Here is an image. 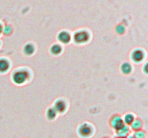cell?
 Here are the masks:
<instances>
[{
    "label": "cell",
    "mask_w": 148,
    "mask_h": 138,
    "mask_svg": "<svg viewBox=\"0 0 148 138\" xmlns=\"http://www.w3.org/2000/svg\"><path fill=\"white\" fill-rule=\"evenodd\" d=\"M116 30L117 33H119V34H123L125 32V28H124V26L118 25L116 29Z\"/></svg>",
    "instance_id": "18"
},
{
    "label": "cell",
    "mask_w": 148,
    "mask_h": 138,
    "mask_svg": "<svg viewBox=\"0 0 148 138\" xmlns=\"http://www.w3.org/2000/svg\"><path fill=\"white\" fill-rule=\"evenodd\" d=\"M129 133H130V129H129L128 126L125 124L122 127L120 128L119 130H117V134L121 138L127 137V135H129Z\"/></svg>",
    "instance_id": "13"
},
{
    "label": "cell",
    "mask_w": 148,
    "mask_h": 138,
    "mask_svg": "<svg viewBox=\"0 0 148 138\" xmlns=\"http://www.w3.org/2000/svg\"><path fill=\"white\" fill-rule=\"evenodd\" d=\"M35 50H36V48H35V45L33 44V43H26L24 45L23 49V53H24L25 55L30 56L32 55L33 53H35Z\"/></svg>",
    "instance_id": "9"
},
{
    "label": "cell",
    "mask_w": 148,
    "mask_h": 138,
    "mask_svg": "<svg viewBox=\"0 0 148 138\" xmlns=\"http://www.w3.org/2000/svg\"><path fill=\"white\" fill-rule=\"evenodd\" d=\"M57 112L53 107H50L46 110V117L49 120H53L57 116Z\"/></svg>",
    "instance_id": "12"
},
{
    "label": "cell",
    "mask_w": 148,
    "mask_h": 138,
    "mask_svg": "<svg viewBox=\"0 0 148 138\" xmlns=\"http://www.w3.org/2000/svg\"><path fill=\"white\" fill-rule=\"evenodd\" d=\"M12 80L16 85H23L30 78V73L25 68H17L12 72Z\"/></svg>",
    "instance_id": "1"
},
{
    "label": "cell",
    "mask_w": 148,
    "mask_h": 138,
    "mask_svg": "<svg viewBox=\"0 0 148 138\" xmlns=\"http://www.w3.org/2000/svg\"><path fill=\"white\" fill-rule=\"evenodd\" d=\"M53 108L56 110L57 114H63L64 112H66L67 109V104L64 99H59L55 101Z\"/></svg>",
    "instance_id": "5"
},
{
    "label": "cell",
    "mask_w": 148,
    "mask_h": 138,
    "mask_svg": "<svg viewBox=\"0 0 148 138\" xmlns=\"http://www.w3.org/2000/svg\"><path fill=\"white\" fill-rule=\"evenodd\" d=\"M49 50H50V53L53 55H59L62 53L63 48H62V46L61 45L55 43L51 46Z\"/></svg>",
    "instance_id": "10"
},
{
    "label": "cell",
    "mask_w": 148,
    "mask_h": 138,
    "mask_svg": "<svg viewBox=\"0 0 148 138\" xmlns=\"http://www.w3.org/2000/svg\"><path fill=\"white\" fill-rule=\"evenodd\" d=\"M57 40L62 44H69L72 40V36L69 32L63 30V31H61L60 32H59V34H57Z\"/></svg>",
    "instance_id": "7"
},
{
    "label": "cell",
    "mask_w": 148,
    "mask_h": 138,
    "mask_svg": "<svg viewBox=\"0 0 148 138\" xmlns=\"http://www.w3.org/2000/svg\"><path fill=\"white\" fill-rule=\"evenodd\" d=\"M134 138H145V133L141 130L136 131L134 133Z\"/></svg>",
    "instance_id": "16"
},
{
    "label": "cell",
    "mask_w": 148,
    "mask_h": 138,
    "mask_svg": "<svg viewBox=\"0 0 148 138\" xmlns=\"http://www.w3.org/2000/svg\"><path fill=\"white\" fill-rule=\"evenodd\" d=\"M2 32H4V34H6V35H9V34H11L12 32V28L10 25H7L3 28Z\"/></svg>",
    "instance_id": "17"
},
{
    "label": "cell",
    "mask_w": 148,
    "mask_h": 138,
    "mask_svg": "<svg viewBox=\"0 0 148 138\" xmlns=\"http://www.w3.org/2000/svg\"><path fill=\"white\" fill-rule=\"evenodd\" d=\"M90 34L88 31L84 30H78L73 34V41L75 44L82 45L89 42Z\"/></svg>",
    "instance_id": "2"
},
{
    "label": "cell",
    "mask_w": 148,
    "mask_h": 138,
    "mask_svg": "<svg viewBox=\"0 0 148 138\" xmlns=\"http://www.w3.org/2000/svg\"><path fill=\"white\" fill-rule=\"evenodd\" d=\"M142 126H143V122L140 119H135L131 124L132 129L135 131L140 130L142 128Z\"/></svg>",
    "instance_id": "15"
},
{
    "label": "cell",
    "mask_w": 148,
    "mask_h": 138,
    "mask_svg": "<svg viewBox=\"0 0 148 138\" xmlns=\"http://www.w3.org/2000/svg\"><path fill=\"white\" fill-rule=\"evenodd\" d=\"M123 119V122H124V124L127 125H131L132 123L134 122V120L135 119V117H134V114L131 113L127 114L125 116H124V119Z\"/></svg>",
    "instance_id": "14"
},
{
    "label": "cell",
    "mask_w": 148,
    "mask_h": 138,
    "mask_svg": "<svg viewBox=\"0 0 148 138\" xmlns=\"http://www.w3.org/2000/svg\"><path fill=\"white\" fill-rule=\"evenodd\" d=\"M10 68V62L6 57H0V74L7 73Z\"/></svg>",
    "instance_id": "8"
},
{
    "label": "cell",
    "mask_w": 148,
    "mask_h": 138,
    "mask_svg": "<svg viewBox=\"0 0 148 138\" xmlns=\"http://www.w3.org/2000/svg\"><path fill=\"white\" fill-rule=\"evenodd\" d=\"M103 138H109V137H103Z\"/></svg>",
    "instance_id": "20"
},
{
    "label": "cell",
    "mask_w": 148,
    "mask_h": 138,
    "mask_svg": "<svg viewBox=\"0 0 148 138\" xmlns=\"http://www.w3.org/2000/svg\"><path fill=\"white\" fill-rule=\"evenodd\" d=\"M2 30H3V27L2 26H1V24H0V34H1V32H2Z\"/></svg>",
    "instance_id": "19"
},
{
    "label": "cell",
    "mask_w": 148,
    "mask_h": 138,
    "mask_svg": "<svg viewBox=\"0 0 148 138\" xmlns=\"http://www.w3.org/2000/svg\"><path fill=\"white\" fill-rule=\"evenodd\" d=\"M0 47H1V43H0Z\"/></svg>",
    "instance_id": "21"
},
{
    "label": "cell",
    "mask_w": 148,
    "mask_h": 138,
    "mask_svg": "<svg viewBox=\"0 0 148 138\" xmlns=\"http://www.w3.org/2000/svg\"><path fill=\"white\" fill-rule=\"evenodd\" d=\"M78 135L82 138H88L92 136L93 133L92 126L88 123H82L77 129Z\"/></svg>",
    "instance_id": "3"
},
{
    "label": "cell",
    "mask_w": 148,
    "mask_h": 138,
    "mask_svg": "<svg viewBox=\"0 0 148 138\" xmlns=\"http://www.w3.org/2000/svg\"><path fill=\"white\" fill-rule=\"evenodd\" d=\"M145 57V52L142 49H134L131 53V59L136 63H140L143 61Z\"/></svg>",
    "instance_id": "4"
},
{
    "label": "cell",
    "mask_w": 148,
    "mask_h": 138,
    "mask_svg": "<svg viewBox=\"0 0 148 138\" xmlns=\"http://www.w3.org/2000/svg\"><path fill=\"white\" fill-rule=\"evenodd\" d=\"M121 73L125 75H128L132 71V66L129 63H124L121 66Z\"/></svg>",
    "instance_id": "11"
},
{
    "label": "cell",
    "mask_w": 148,
    "mask_h": 138,
    "mask_svg": "<svg viewBox=\"0 0 148 138\" xmlns=\"http://www.w3.org/2000/svg\"><path fill=\"white\" fill-rule=\"evenodd\" d=\"M110 124L113 129L117 131L124 126V123L121 116H119V115H114L110 119Z\"/></svg>",
    "instance_id": "6"
}]
</instances>
